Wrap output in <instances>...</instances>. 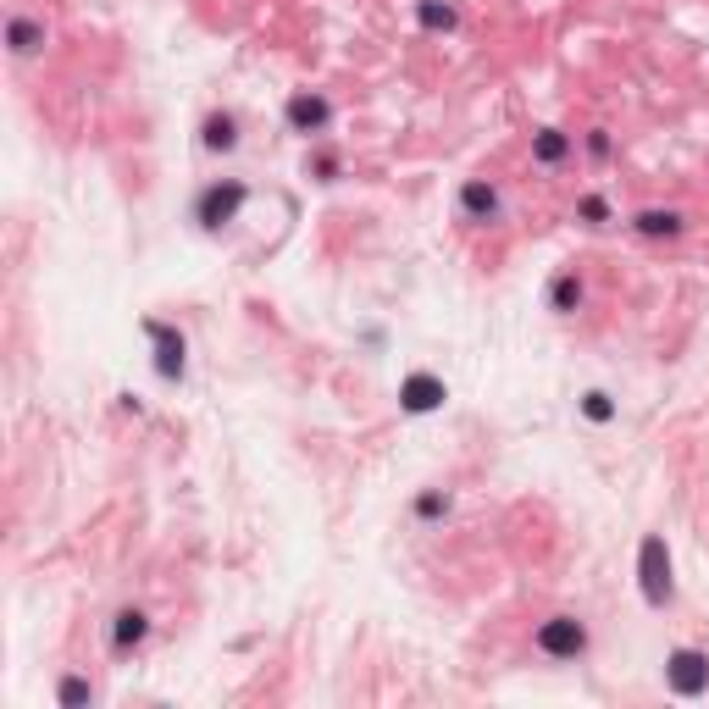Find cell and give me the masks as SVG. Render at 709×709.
<instances>
[{
	"label": "cell",
	"mask_w": 709,
	"mask_h": 709,
	"mask_svg": "<svg viewBox=\"0 0 709 709\" xmlns=\"http://www.w3.org/2000/svg\"><path fill=\"white\" fill-rule=\"evenodd\" d=\"M150 344H156V372L167 377V383H183V372H189V344H183L178 327L167 322H145Z\"/></svg>",
	"instance_id": "5b68a950"
},
{
	"label": "cell",
	"mask_w": 709,
	"mask_h": 709,
	"mask_svg": "<svg viewBox=\"0 0 709 709\" xmlns=\"http://www.w3.org/2000/svg\"><path fill=\"white\" fill-rule=\"evenodd\" d=\"M549 305H554V311H560V316H571V311H577V305H582V277H577V272L554 277V289H549Z\"/></svg>",
	"instance_id": "9a60e30c"
},
{
	"label": "cell",
	"mask_w": 709,
	"mask_h": 709,
	"mask_svg": "<svg viewBox=\"0 0 709 709\" xmlns=\"http://www.w3.org/2000/svg\"><path fill=\"white\" fill-rule=\"evenodd\" d=\"M588 150L604 161V156H610V133H604V128H593V133H588Z\"/></svg>",
	"instance_id": "ffe728a7"
},
{
	"label": "cell",
	"mask_w": 709,
	"mask_h": 709,
	"mask_svg": "<svg viewBox=\"0 0 709 709\" xmlns=\"http://www.w3.org/2000/svg\"><path fill=\"white\" fill-rule=\"evenodd\" d=\"M416 516H421V521H438V516H449V493L427 488V493L416 499Z\"/></svg>",
	"instance_id": "ac0fdd59"
},
{
	"label": "cell",
	"mask_w": 709,
	"mask_h": 709,
	"mask_svg": "<svg viewBox=\"0 0 709 709\" xmlns=\"http://www.w3.org/2000/svg\"><path fill=\"white\" fill-rule=\"evenodd\" d=\"M582 416H588L593 427H604V421H615V399L604 394V388H593V394H582Z\"/></svg>",
	"instance_id": "e0dca14e"
},
{
	"label": "cell",
	"mask_w": 709,
	"mask_h": 709,
	"mask_svg": "<svg viewBox=\"0 0 709 709\" xmlns=\"http://www.w3.org/2000/svg\"><path fill=\"white\" fill-rule=\"evenodd\" d=\"M577 217L588 222V228H604V222H610V205H604V194H588V200L577 205Z\"/></svg>",
	"instance_id": "d6986e66"
},
{
	"label": "cell",
	"mask_w": 709,
	"mask_h": 709,
	"mask_svg": "<svg viewBox=\"0 0 709 709\" xmlns=\"http://www.w3.org/2000/svg\"><path fill=\"white\" fill-rule=\"evenodd\" d=\"M145 637H150V615H145V610H122V615H117V626H111V643H117L122 654L139 649Z\"/></svg>",
	"instance_id": "8fae6325"
},
{
	"label": "cell",
	"mask_w": 709,
	"mask_h": 709,
	"mask_svg": "<svg viewBox=\"0 0 709 709\" xmlns=\"http://www.w3.org/2000/svg\"><path fill=\"white\" fill-rule=\"evenodd\" d=\"M6 45H12L17 56H34V50L45 45V28H39L34 17H12V23H6Z\"/></svg>",
	"instance_id": "4fadbf2b"
},
{
	"label": "cell",
	"mask_w": 709,
	"mask_h": 709,
	"mask_svg": "<svg viewBox=\"0 0 709 709\" xmlns=\"http://www.w3.org/2000/svg\"><path fill=\"white\" fill-rule=\"evenodd\" d=\"M283 117H289L294 133H305V139H311V133H327V122H333V100L316 95V89H294Z\"/></svg>",
	"instance_id": "8992f818"
},
{
	"label": "cell",
	"mask_w": 709,
	"mask_h": 709,
	"mask_svg": "<svg viewBox=\"0 0 709 709\" xmlns=\"http://www.w3.org/2000/svg\"><path fill=\"white\" fill-rule=\"evenodd\" d=\"M316 178L333 183V178H338V161H333V156H316Z\"/></svg>",
	"instance_id": "44dd1931"
},
{
	"label": "cell",
	"mask_w": 709,
	"mask_h": 709,
	"mask_svg": "<svg viewBox=\"0 0 709 709\" xmlns=\"http://www.w3.org/2000/svg\"><path fill=\"white\" fill-rule=\"evenodd\" d=\"M632 228L643 233V239H676V233H682V217H676V211H660V205H649V211H637V217H632Z\"/></svg>",
	"instance_id": "30bf717a"
},
{
	"label": "cell",
	"mask_w": 709,
	"mask_h": 709,
	"mask_svg": "<svg viewBox=\"0 0 709 709\" xmlns=\"http://www.w3.org/2000/svg\"><path fill=\"white\" fill-rule=\"evenodd\" d=\"M637 588H643V599L654 604V610H665L671 604V549H665V538H643V549H637Z\"/></svg>",
	"instance_id": "6da1fadb"
},
{
	"label": "cell",
	"mask_w": 709,
	"mask_h": 709,
	"mask_svg": "<svg viewBox=\"0 0 709 709\" xmlns=\"http://www.w3.org/2000/svg\"><path fill=\"white\" fill-rule=\"evenodd\" d=\"M449 399V388H444V377H433V372H410L405 383H399V405L410 410V416H427V410H438Z\"/></svg>",
	"instance_id": "52a82bcc"
},
{
	"label": "cell",
	"mask_w": 709,
	"mask_h": 709,
	"mask_svg": "<svg viewBox=\"0 0 709 709\" xmlns=\"http://www.w3.org/2000/svg\"><path fill=\"white\" fill-rule=\"evenodd\" d=\"M56 698H61V704H67V709H84V704H95V687H89L84 676H61Z\"/></svg>",
	"instance_id": "2e32d148"
},
{
	"label": "cell",
	"mask_w": 709,
	"mask_h": 709,
	"mask_svg": "<svg viewBox=\"0 0 709 709\" xmlns=\"http://www.w3.org/2000/svg\"><path fill=\"white\" fill-rule=\"evenodd\" d=\"M416 23L427 28V34H455L460 12L449 6V0H416Z\"/></svg>",
	"instance_id": "9c48e42d"
},
{
	"label": "cell",
	"mask_w": 709,
	"mask_h": 709,
	"mask_svg": "<svg viewBox=\"0 0 709 709\" xmlns=\"http://www.w3.org/2000/svg\"><path fill=\"white\" fill-rule=\"evenodd\" d=\"M532 156H538L543 167H560V161L571 156V139H565L560 128H538V139H532Z\"/></svg>",
	"instance_id": "5bb4252c"
},
{
	"label": "cell",
	"mask_w": 709,
	"mask_h": 709,
	"mask_svg": "<svg viewBox=\"0 0 709 709\" xmlns=\"http://www.w3.org/2000/svg\"><path fill=\"white\" fill-rule=\"evenodd\" d=\"M665 682H671L676 698H698L709 687V654L698 649H676L671 660H665Z\"/></svg>",
	"instance_id": "277c9868"
},
{
	"label": "cell",
	"mask_w": 709,
	"mask_h": 709,
	"mask_svg": "<svg viewBox=\"0 0 709 709\" xmlns=\"http://www.w3.org/2000/svg\"><path fill=\"white\" fill-rule=\"evenodd\" d=\"M538 649L549 654V660H577V654L588 649V626H582L577 615H554V621L538 626Z\"/></svg>",
	"instance_id": "3957f363"
},
{
	"label": "cell",
	"mask_w": 709,
	"mask_h": 709,
	"mask_svg": "<svg viewBox=\"0 0 709 709\" xmlns=\"http://www.w3.org/2000/svg\"><path fill=\"white\" fill-rule=\"evenodd\" d=\"M244 200H250V189H244L239 178H222V183H211V189L194 200V222H200L205 233H222L233 217H239Z\"/></svg>",
	"instance_id": "7a4b0ae2"
},
{
	"label": "cell",
	"mask_w": 709,
	"mask_h": 709,
	"mask_svg": "<svg viewBox=\"0 0 709 709\" xmlns=\"http://www.w3.org/2000/svg\"><path fill=\"white\" fill-rule=\"evenodd\" d=\"M200 145H205V150H222V156H228V150L239 145V122H233L228 111H217V117H205V128H200Z\"/></svg>",
	"instance_id": "7c38bea8"
},
{
	"label": "cell",
	"mask_w": 709,
	"mask_h": 709,
	"mask_svg": "<svg viewBox=\"0 0 709 709\" xmlns=\"http://www.w3.org/2000/svg\"><path fill=\"white\" fill-rule=\"evenodd\" d=\"M460 211H466L471 222H493L499 217V189H493L488 178H466L460 183Z\"/></svg>",
	"instance_id": "ba28073f"
}]
</instances>
